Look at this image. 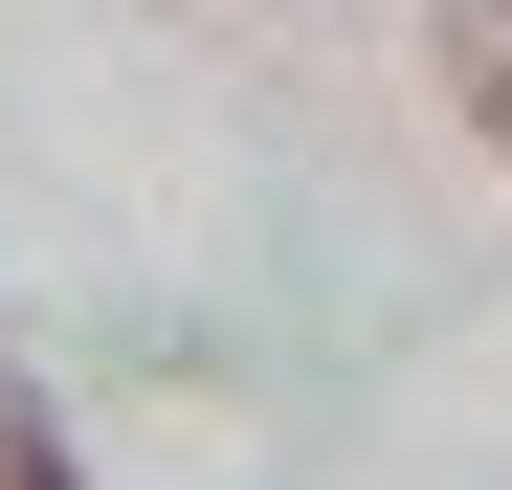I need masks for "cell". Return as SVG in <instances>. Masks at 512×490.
<instances>
[{"mask_svg":"<svg viewBox=\"0 0 512 490\" xmlns=\"http://www.w3.org/2000/svg\"><path fill=\"white\" fill-rule=\"evenodd\" d=\"M0 490H90V468H67V424L23 401V357H0Z\"/></svg>","mask_w":512,"mask_h":490,"instance_id":"2","label":"cell"},{"mask_svg":"<svg viewBox=\"0 0 512 490\" xmlns=\"http://www.w3.org/2000/svg\"><path fill=\"white\" fill-rule=\"evenodd\" d=\"M446 112L512 156V0H468V23H446Z\"/></svg>","mask_w":512,"mask_h":490,"instance_id":"1","label":"cell"}]
</instances>
